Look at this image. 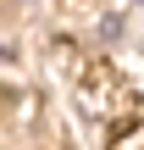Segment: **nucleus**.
Here are the masks:
<instances>
[]
</instances>
